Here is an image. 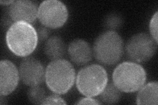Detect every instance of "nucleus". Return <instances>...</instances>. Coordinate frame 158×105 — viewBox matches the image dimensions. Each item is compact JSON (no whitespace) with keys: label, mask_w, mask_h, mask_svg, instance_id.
<instances>
[{"label":"nucleus","mask_w":158,"mask_h":105,"mask_svg":"<svg viewBox=\"0 0 158 105\" xmlns=\"http://www.w3.org/2000/svg\"><path fill=\"white\" fill-rule=\"evenodd\" d=\"M6 41L9 49L14 55L27 57L36 48L38 37L32 24L25 22L13 23L7 30Z\"/></svg>","instance_id":"nucleus-1"},{"label":"nucleus","mask_w":158,"mask_h":105,"mask_svg":"<svg viewBox=\"0 0 158 105\" xmlns=\"http://www.w3.org/2000/svg\"><path fill=\"white\" fill-rule=\"evenodd\" d=\"M75 79V70L67 60L52 61L46 68V83L48 87L54 93H67L73 86Z\"/></svg>","instance_id":"nucleus-2"},{"label":"nucleus","mask_w":158,"mask_h":105,"mask_svg":"<svg viewBox=\"0 0 158 105\" xmlns=\"http://www.w3.org/2000/svg\"><path fill=\"white\" fill-rule=\"evenodd\" d=\"M93 55L96 61L106 65L119 62L124 53V42L118 33L107 30L101 34L94 43Z\"/></svg>","instance_id":"nucleus-3"},{"label":"nucleus","mask_w":158,"mask_h":105,"mask_svg":"<svg viewBox=\"0 0 158 105\" xmlns=\"http://www.w3.org/2000/svg\"><path fill=\"white\" fill-rule=\"evenodd\" d=\"M112 78L113 83L121 91L132 93L138 91L145 84L146 72L137 63L123 62L114 70Z\"/></svg>","instance_id":"nucleus-4"},{"label":"nucleus","mask_w":158,"mask_h":105,"mask_svg":"<svg viewBox=\"0 0 158 105\" xmlns=\"http://www.w3.org/2000/svg\"><path fill=\"white\" fill-rule=\"evenodd\" d=\"M108 82L107 73L100 64H93L82 68L78 72L76 85L83 95L94 97L100 95Z\"/></svg>","instance_id":"nucleus-5"},{"label":"nucleus","mask_w":158,"mask_h":105,"mask_svg":"<svg viewBox=\"0 0 158 105\" xmlns=\"http://www.w3.org/2000/svg\"><path fill=\"white\" fill-rule=\"evenodd\" d=\"M157 43L149 34L138 33L133 35L125 46L128 59L132 62L145 63L156 53Z\"/></svg>","instance_id":"nucleus-6"},{"label":"nucleus","mask_w":158,"mask_h":105,"mask_svg":"<svg viewBox=\"0 0 158 105\" xmlns=\"http://www.w3.org/2000/svg\"><path fill=\"white\" fill-rule=\"evenodd\" d=\"M69 12L66 6L58 0L42 2L38 9V18L44 26L49 28H59L67 22Z\"/></svg>","instance_id":"nucleus-7"},{"label":"nucleus","mask_w":158,"mask_h":105,"mask_svg":"<svg viewBox=\"0 0 158 105\" xmlns=\"http://www.w3.org/2000/svg\"><path fill=\"white\" fill-rule=\"evenodd\" d=\"M19 77L27 86H40L45 80L46 69L42 63L34 57L23 59L19 68Z\"/></svg>","instance_id":"nucleus-8"},{"label":"nucleus","mask_w":158,"mask_h":105,"mask_svg":"<svg viewBox=\"0 0 158 105\" xmlns=\"http://www.w3.org/2000/svg\"><path fill=\"white\" fill-rule=\"evenodd\" d=\"M37 5L29 0H17L10 5L7 14L14 22H25L33 24L38 17Z\"/></svg>","instance_id":"nucleus-9"},{"label":"nucleus","mask_w":158,"mask_h":105,"mask_svg":"<svg viewBox=\"0 0 158 105\" xmlns=\"http://www.w3.org/2000/svg\"><path fill=\"white\" fill-rule=\"evenodd\" d=\"M19 72L17 67L8 60L0 62V95L7 96L18 86Z\"/></svg>","instance_id":"nucleus-10"},{"label":"nucleus","mask_w":158,"mask_h":105,"mask_svg":"<svg viewBox=\"0 0 158 105\" xmlns=\"http://www.w3.org/2000/svg\"><path fill=\"white\" fill-rule=\"evenodd\" d=\"M68 53L71 61L78 66L88 64L93 57L90 45L82 39H75L69 43Z\"/></svg>","instance_id":"nucleus-11"},{"label":"nucleus","mask_w":158,"mask_h":105,"mask_svg":"<svg viewBox=\"0 0 158 105\" xmlns=\"http://www.w3.org/2000/svg\"><path fill=\"white\" fill-rule=\"evenodd\" d=\"M66 45L61 38L53 36L49 38L44 46V53L52 61L62 59L66 53Z\"/></svg>","instance_id":"nucleus-12"},{"label":"nucleus","mask_w":158,"mask_h":105,"mask_svg":"<svg viewBox=\"0 0 158 105\" xmlns=\"http://www.w3.org/2000/svg\"><path fill=\"white\" fill-rule=\"evenodd\" d=\"M136 97L137 104L157 105L158 83L151 82L144 85L139 90Z\"/></svg>","instance_id":"nucleus-13"},{"label":"nucleus","mask_w":158,"mask_h":105,"mask_svg":"<svg viewBox=\"0 0 158 105\" xmlns=\"http://www.w3.org/2000/svg\"><path fill=\"white\" fill-rule=\"evenodd\" d=\"M101 95L102 103L107 104H116L120 101L121 97V91L111 82L107 84Z\"/></svg>","instance_id":"nucleus-14"},{"label":"nucleus","mask_w":158,"mask_h":105,"mask_svg":"<svg viewBox=\"0 0 158 105\" xmlns=\"http://www.w3.org/2000/svg\"><path fill=\"white\" fill-rule=\"evenodd\" d=\"M123 19L121 14L117 13H111L106 17L104 26L108 30L115 32L123 25Z\"/></svg>","instance_id":"nucleus-15"},{"label":"nucleus","mask_w":158,"mask_h":105,"mask_svg":"<svg viewBox=\"0 0 158 105\" xmlns=\"http://www.w3.org/2000/svg\"><path fill=\"white\" fill-rule=\"evenodd\" d=\"M29 101L32 104H42V103L46 98V91L40 86L30 87L27 93Z\"/></svg>","instance_id":"nucleus-16"},{"label":"nucleus","mask_w":158,"mask_h":105,"mask_svg":"<svg viewBox=\"0 0 158 105\" xmlns=\"http://www.w3.org/2000/svg\"><path fill=\"white\" fill-rule=\"evenodd\" d=\"M157 21H158V13L157 11L153 15L150 22V32L151 36L154 40L158 43V32H157Z\"/></svg>","instance_id":"nucleus-17"},{"label":"nucleus","mask_w":158,"mask_h":105,"mask_svg":"<svg viewBox=\"0 0 158 105\" xmlns=\"http://www.w3.org/2000/svg\"><path fill=\"white\" fill-rule=\"evenodd\" d=\"M42 104H67L63 99L59 97L58 94L54 93L50 95L46 96L44 99Z\"/></svg>","instance_id":"nucleus-18"},{"label":"nucleus","mask_w":158,"mask_h":105,"mask_svg":"<svg viewBox=\"0 0 158 105\" xmlns=\"http://www.w3.org/2000/svg\"><path fill=\"white\" fill-rule=\"evenodd\" d=\"M38 40L40 42L42 41H47L48 39L49 38V36H50L51 31L49 28L46 26H41L40 27L38 30Z\"/></svg>","instance_id":"nucleus-19"},{"label":"nucleus","mask_w":158,"mask_h":105,"mask_svg":"<svg viewBox=\"0 0 158 105\" xmlns=\"http://www.w3.org/2000/svg\"><path fill=\"white\" fill-rule=\"evenodd\" d=\"M102 103L98 101L97 99H92V97H86L85 98H81L78 100L76 104H102Z\"/></svg>","instance_id":"nucleus-20"},{"label":"nucleus","mask_w":158,"mask_h":105,"mask_svg":"<svg viewBox=\"0 0 158 105\" xmlns=\"http://www.w3.org/2000/svg\"><path fill=\"white\" fill-rule=\"evenodd\" d=\"M14 2L13 0H9V1H0V3H1L2 6H10V5H11Z\"/></svg>","instance_id":"nucleus-21"},{"label":"nucleus","mask_w":158,"mask_h":105,"mask_svg":"<svg viewBox=\"0 0 158 105\" xmlns=\"http://www.w3.org/2000/svg\"><path fill=\"white\" fill-rule=\"evenodd\" d=\"M6 96L4 95H1L0 96V104H6Z\"/></svg>","instance_id":"nucleus-22"}]
</instances>
